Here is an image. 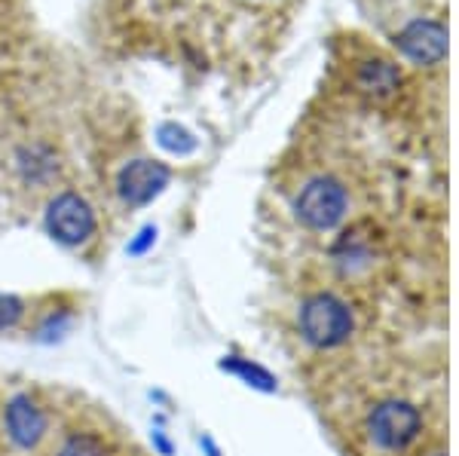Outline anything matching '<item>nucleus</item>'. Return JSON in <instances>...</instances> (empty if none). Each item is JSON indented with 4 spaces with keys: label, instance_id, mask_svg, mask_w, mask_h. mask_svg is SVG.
Wrapping results in <instances>:
<instances>
[{
    "label": "nucleus",
    "instance_id": "12",
    "mask_svg": "<svg viewBox=\"0 0 459 456\" xmlns=\"http://www.w3.org/2000/svg\"><path fill=\"white\" fill-rule=\"evenodd\" d=\"M221 367L224 371H233V374H239L242 380H248L251 386H261V389H273V380H270V374L264 371V367H257V365H248L246 358H236V356H230L221 362Z\"/></svg>",
    "mask_w": 459,
    "mask_h": 456
},
{
    "label": "nucleus",
    "instance_id": "6",
    "mask_svg": "<svg viewBox=\"0 0 459 456\" xmlns=\"http://www.w3.org/2000/svg\"><path fill=\"white\" fill-rule=\"evenodd\" d=\"M4 429H6V438H10L19 451H34V447L47 438L49 417L34 395L16 392L4 404Z\"/></svg>",
    "mask_w": 459,
    "mask_h": 456
},
{
    "label": "nucleus",
    "instance_id": "15",
    "mask_svg": "<svg viewBox=\"0 0 459 456\" xmlns=\"http://www.w3.org/2000/svg\"><path fill=\"white\" fill-rule=\"evenodd\" d=\"M151 447H153V451H157L160 456H175L172 438H169L162 429H153V432H151Z\"/></svg>",
    "mask_w": 459,
    "mask_h": 456
},
{
    "label": "nucleus",
    "instance_id": "2",
    "mask_svg": "<svg viewBox=\"0 0 459 456\" xmlns=\"http://www.w3.org/2000/svg\"><path fill=\"white\" fill-rule=\"evenodd\" d=\"M350 190L331 172L313 175L294 194V220L309 233H334L350 215Z\"/></svg>",
    "mask_w": 459,
    "mask_h": 456
},
{
    "label": "nucleus",
    "instance_id": "4",
    "mask_svg": "<svg viewBox=\"0 0 459 456\" xmlns=\"http://www.w3.org/2000/svg\"><path fill=\"white\" fill-rule=\"evenodd\" d=\"M43 220H47L49 237H53L58 245H68V248H77V245H83V242H89L95 237V227H99L92 205L80 194H71V190L58 194L56 200L47 205V218Z\"/></svg>",
    "mask_w": 459,
    "mask_h": 456
},
{
    "label": "nucleus",
    "instance_id": "8",
    "mask_svg": "<svg viewBox=\"0 0 459 456\" xmlns=\"http://www.w3.org/2000/svg\"><path fill=\"white\" fill-rule=\"evenodd\" d=\"M19 172L31 184H47L58 172L56 153L47 144H28L19 151Z\"/></svg>",
    "mask_w": 459,
    "mask_h": 456
},
{
    "label": "nucleus",
    "instance_id": "16",
    "mask_svg": "<svg viewBox=\"0 0 459 456\" xmlns=\"http://www.w3.org/2000/svg\"><path fill=\"white\" fill-rule=\"evenodd\" d=\"M199 444H203V447H205V451H209L212 456H218V447H214V444H212V438H205V435H203V438H199Z\"/></svg>",
    "mask_w": 459,
    "mask_h": 456
},
{
    "label": "nucleus",
    "instance_id": "14",
    "mask_svg": "<svg viewBox=\"0 0 459 456\" xmlns=\"http://www.w3.org/2000/svg\"><path fill=\"white\" fill-rule=\"evenodd\" d=\"M157 233H160L157 224H144L135 237L126 242V254H129V257H144L153 245H157Z\"/></svg>",
    "mask_w": 459,
    "mask_h": 456
},
{
    "label": "nucleus",
    "instance_id": "3",
    "mask_svg": "<svg viewBox=\"0 0 459 456\" xmlns=\"http://www.w3.org/2000/svg\"><path fill=\"white\" fill-rule=\"evenodd\" d=\"M392 43L413 68L420 71H441L447 56V25L441 13H417L404 19V25L392 34Z\"/></svg>",
    "mask_w": 459,
    "mask_h": 456
},
{
    "label": "nucleus",
    "instance_id": "5",
    "mask_svg": "<svg viewBox=\"0 0 459 456\" xmlns=\"http://www.w3.org/2000/svg\"><path fill=\"white\" fill-rule=\"evenodd\" d=\"M172 181V168L160 159H132L120 168L117 175V196L129 205V209H142V205H151L162 190Z\"/></svg>",
    "mask_w": 459,
    "mask_h": 456
},
{
    "label": "nucleus",
    "instance_id": "7",
    "mask_svg": "<svg viewBox=\"0 0 459 456\" xmlns=\"http://www.w3.org/2000/svg\"><path fill=\"white\" fill-rule=\"evenodd\" d=\"M355 92H361L365 99L377 101V105H383V101H392L402 90V71H398L395 62H389V58L383 56H368L359 62V68H355Z\"/></svg>",
    "mask_w": 459,
    "mask_h": 456
},
{
    "label": "nucleus",
    "instance_id": "10",
    "mask_svg": "<svg viewBox=\"0 0 459 456\" xmlns=\"http://www.w3.org/2000/svg\"><path fill=\"white\" fill-rule=\"evenodd\" d=\"M108 447L95 432H71L68 438L58 444L56 456H105Z\"/></svg>",
    "mask_w": 459,
    "mask_h": 456
},
{
    "label": "nucleus",
    "instance_id": "11",
    "mask_svg": "<svg viewBox=\"0 0 459 456\" xmlns=\"http://www.w3.org/2000/svg\"><path fill=\"white\" fill-rule=\"evenodd\" d=\"M71 325H74V315L68 310H53L47 319L40 322V325H37L34 340L37 343H56V340H62V337L68 334Z\"/></svg>",
    "mask_w": 459,
    "mask_h": 456
},
{
    "label": "nucleus",
    "instance_id": "13",
    "mask_svg": "<svg viewBox=\"0 0 459 456\" xmlns=\"http://www.w3.org/2000/svg\"><path fill=\"white\" fill-rule=\"evenodd\" d=\"M25 313H28L25 297H19V294H6V291H0V331L16 328L19 322L25 319Z\"/></svg>",
    "mask_w": 459,
    "mask_h": 456
},
{
    "label": "nucleus",
    "instance_id": "1",
    "mask_svg": "<svg viewBox=\"0 0 459 456\" xmlns=\"http://www.w3.org/2000/svg\"><path fill=\"white\" fill-rule=\"evenodd\" d=\"M359 319L355 310L337 291L316 288L303 294L298 304V331L300 340L318 352H334L352 343Z\"/></svg>",
    "mask_w": 459,
    "mask_h": 456
},
{
    "label": "nucleus",
    "instance_id": "9",
    "mask_svg": "<svg viewBox=\"0 0 459 456\" xmlns=\"http://www.w3.org/2000/svg\"><path fill=\"white\" fill-rule=\"evenodd\" d=\"M157 142L162 151H169L172 157H187V153L196 151V138L184 126H178V123H162L157 129Z\"/></svg>",
    "mask_w": 459,
    "mask_h": 456
}]
</instances>
